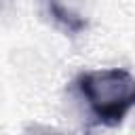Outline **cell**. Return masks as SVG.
Here are the masks:
<instances>
[{"label":"cell","instance_id":"cell-2","mask_svg":"<svg viewBox=\"0 0 135 135\" xmlns=\"http://www.w3.org/2000/svg\"><path fill=\"white\" fill-rule=\"evenodd\" d=\"M46 6H49V13H51V17H55L61 25H65L70 32H80V30H84V19L82 17H78L76 13H72L70 8H65L59 0H46Z\"/></svg>","mask_w":135,"mask_h":135},{"label":"cell","instance_id":"cell-1","mask_svg":"<svg viewBox=\"0 0 135 135\" xmlns=\"http://www.w3.org/2000/svg\"><path fill=\"white\" fill-rule=\"evenodd\" d=\"M78 89L84 95L95 118L108 127L122 122L135 105V76L127 70H95L78 78Z\"/></svg>","mask_w":135,"mask_h":135}]
</instances>
